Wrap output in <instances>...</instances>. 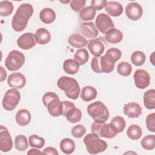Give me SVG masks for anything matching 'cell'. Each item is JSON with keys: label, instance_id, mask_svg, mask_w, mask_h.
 Masks as SVG:
<instances>
[{"label": "cell", "instance_id": "3", "mask_svg": "<svg viewBox=\"0 0 155 155\" xmlns=\"http://www.w3.org/2000/svg\"><path fill=\"white\" fill-rule=\"evenodd\" d=\"M42 102L51 116L58 117L62 114V104L56 93L53 92L45 93L42 97Z\"/></svg>", "mask_w": 155, "mask_h": 155}, {"label": "cell", "instance_id": "10", "mask_svg": "<svg viewBox=\"0 0 155 155\" xmlns=\"http://www.w3.org/2000/svg\"><path fill=\"white\" fill-rule=\"evenodd\" d=\"M13 147V141L7 128L1 125L0 129V150L2 152H8Z\"/></svg>", "mask_w": 155, "mask_h": 155}, {"label": "cell", "instance_id": "16", "mask_svg": "<svg viewBox=\"0 0 155 155\" xmlns=\"http://www.w3.org/2000/svg\"><path fill=\"white\" fill-rule=\"evenodd\" d=\"M124 113L129 118H137L142 114V108L138 103L130 102L124 105Z\"/></svg>", "mask_w": 155, "mask_h": 155}, {"label": "cell", "instance_id": "45", "mask_svg": "<svg viewBox=\"0 0 155 155\" xmlns=\"http://www.w3.org/2000/svg\"><path fill=\"white\" fill-rule=\"evenodd\" d=\"M107 53L111 54L116 60L117 61L122 56V52L121 51L116 48H111L107 50Z\"/></svg>", "mask_w": 155, "mask_h": 155}, {"label": "cell", "instance_id": "33", "mask_svg": "<svg viewBox=\"0 0 155 155\" xmlns=\"http://www.w3.org/2000/svg\"><path fill=\"white\" fill-rule=\"evenodd\" d=\"M15 147L19 151H24L28 147L27 137L22 134L18 135L15 139Z\"/></svg>", "mask_w": 155, "mask_h": 155}, {"label": "cell", "instance_id": "28", "mask_svg": "<svg viewBox=\"0 0 155 155\" xmlns=\"http://www.w3.org/2000/svg\"><path fill=\"white\" fill-rule=\"evenodd\" d=\"M60 148L64 153L70 154L75 150L74 142L70 138L63 139L60 142Z\"/></svg>", "mask_w": 155, "mask_h": 155}, {"label": "cell", "instance_id": "43", "mask_svg": "<svg viewBox=\"0 0 155 155\" xmlns=\"http://www.w3.org/2000/svg\"><path fill=\"white\" fill-rule=\"evenodd\" d=\"M107 1L105 0H93L91 1V5L97 11L102 10L105 7Z\"/></svg>", "mask_w": 155, "mask_h": 155}, {"label": "cell", "instance_id": "41", "mask_svg": "<svg viewBox=\"0 0 155 155\" xmlns=\"http://www.w3.org/2000/svg\"><path fill=\"white\" fill-rule=\"evenodd\" d=\"M147 128L150 131L155 132V113L149 114L146 118Z\"/></svg>", "mask_w": 155, "mask_h": 155}, {"label": "cell", "instance_id": "37", "mask_svg": "<svg viewBox=\"0 0 155 155\" xmlns=\"http://www.w3.org/2000/svg\"><path fill=\"white\" fill-rule=\"evenodd\" d=\"M117 71L121 76H128L132 71V67L130 63L123 61L117 65Z\"/></svg>", "mask_w": 155, "mask_h": 155}, {"label": "cell", "instance_id": "4", "mask_svg": "<svg viewBox=\"0 0 155 155\" xmlns=\"http://www.w3.org/2000/svg\"><path fill=\"white\" fill-rule=\"evenodd\" d=\"M84 142L87 151L91 154H96L104 151L108 145L107 142L99 138L95 133L88 134L84 138Z\"/></svg>", "mask_w": 155, "mask_h": 155}, {"label": "cell", "instance_id": "30", "mask_svg": "<svg viewBox=\"0 0 155 155\" xmlns=\"http://www.w3.org/2000/svg\"><path fill=\"white\" fill-rule=\"evenodd\" d=\"M89 59V54L85 48L78 50L74 55V60L79 65H82L87 63Z\"/></svg>", "mask_w": 155, "mask_h": 155}, {"label": "cell", "instance_id": "1", "mask_svg": "<svg viewBox=\"0 0 155 155\" xmlns=\"http://www.w3.org/2000/svg\"><path fill=\"white\" fill-rule=\"evenodd\" d=\"M33 13L32 5L28 3H24L18 8L12 21L13 29L17 32L23 31L27 25L29 19Z\"/></svg>", "mask_w": 155, "mask_h": 155}, {"label": "cell", "instance_id": "46", "mask_svg": "<svg viewBox=\"0 0 155 155\" xmlns=\"http://www.w3.org/2000/svg\"><path fill=\"white\" fill-rule=\"evenodd\" d=\"M62 115H63L64 116H65L66 113L70 109L73 107H75V105L73 102H71L70 101H65L62 102Z\"/></svg>", "mask_w": 155, "mask_h": 155}, {"label": "cell", "instance_id": "35", "mask_svg": "<svg viewBox=\"0 0 155 155\" xmlns=\"http://www.w3.org/2000/svg\"><path fill=\"white\" fill-rule=\"evenodd\" d=\"M13 10V5L8 1H2L0 2V15L2 16H8L10 15Z\"/></svg>", "mask_w": 155, "mask_h": 155}, {"label": "cell", "instance_id": "40", "mask_svg": "<svg viewBox=\"0 0 155 155\" xmlns=\"http://www.w3.org/2000/svg\"><path fill=\"white\" fill-rule=\"evenodd\" d=\"M71 134L75 138H81L86 133V128L82 124H79L74 126L71 129Z\"/></svg>", "mask_w": 155, "mask_h": 155}, {"label": "cell", "instance_id": "19", "mask_svg": "<svg viewBox=\"0 0 155 155\" xmlns=\"http://www.w3.org/2000/svg\"><path fill=\"white\" fill-rule=\"evenodd\" d=\"M105 8L109 15L114 17L120 16L124 10L122 5L116 1H108Z\"/></svg>", "mask_w": 155, "mask_h": 155}, {"label": "cell", "instance_id": "6", "mask_svg": "<svg viewBox=\"0 0 155 155\" xmlns=\"http://www.w3.org/2000/svg\"><path fill=\"white\" fill-rule=\"evenodd\" d=\"M25 62L24 54L18 50L11 51L5 61V65L10 71H16L21 68Z\"/></svg>", "mask_w": 155, "mask_h": 155}, {"label": "cell", "instance_id": "38", "mask_svg": "<svg viewBox=\"0 0 155 155\" xmlns=\"http://www.w3.org/2000/svg\"><path fill=\"white\" fill-rule=\"evenodd\" d=\"M28 141L29 145L31 147L37 148L39 149L42 148L45 144L44 139L36 134H32L30 136L28 137Z\"/></svg>", "mask_w": 155, "mask_h": 155}, {"label": "cell", "instance_id": "27", "mask_svg": "<svg viewBox=\"0 0 155 155\" xmlns=\"http://www.w3.org/2000/svg\"><path fill=\"white\" fill-rule=\"evenodd\" d=\"M64 71L69 74H75L79 70V65L73 59L65 60L63 63Z\"/></svg>", "mask_w": 155, "mask_h": 155}, {"label": "cell", "instance_id": "25", "mask_svg": "<svg viewBox=\"0 0 155 155\" xmlns=\"http://www.w3.org/2000/svg\"><path fill=\"white\" fill-rule=\"evenodd\" d=\"M97 90L91 86H85L82 88L81 92V97L85 102H89L97 97Z\"/></svg>", "mask_w": 155, "mask_h": 155}, {"label": "cell", "instance_id": "20", "mask_svg": "<svg viewBox=\"0 0 155 155\" xmlns=\"http://www.w3.org/2000/svg\"><path fill=\"white\" fill-rule=\"evenodd\" d=\"M105 40L113 44L119 43L123 39V34L117 28H112L110 30L105 36Z\"/></svg>", "mask_w": 155, "mask_h": 155}, {"label": "cell", "instance_id": "44", "mask_svg": "<svg viewBox=\"0 0 155 155\" xmlns=\"http://www.w3.org/2000/svg\"><path fill=\"white\" fill-rule=\"evenodd\" d=\"M99 57H94L93 58L91 61V67L93 71L96 73H101L102 71L99 68Z\"/></svg>", "mask_w": 155, "mask_h": 155}, {"label": "cell", "instance_id": "11", "mask_svg": "<svg viewBox=\"0 0 155 155\" xmlns=\"http://www.w3.org/2000/svg\"><path fill=\"white\" fill-rule=\"evenodd\" d=\"M35 34L32 33H25L22 35L17 39L18 47L23 50H29L33 47L36 44Z\"/></svg>", "mask_w": 155, "mask_h": 155}, {"label": "cell", "instance_id": "13", "mask_svg": "<svg viewBox=\"0 0 155 155\" xmlns=\"http://www.w3.org/2000/svg\"><path fill=\"white\" fill-rule=\"evenodd\" d=\"M143 13L142 6L137 2H130L125 7V14L132 21L139 19Z\"/></svg>", "mask_w": 155, "mask_h": 155}, {"label": "cell", "instance_id": "21", "mask_svg": "<svg viewBox=\"0 0 155 155\" xmlns=\"http://www.w3.org/2000/svg\"><path fill=\"white\" fill-rule=\"evenodd\" d=\"M16 123L20 126L28 125L31 120V114L27 109H21L18 111L15 117Z\"/></svg>", "mask_w": 155, "mask_h": 155}, {"label": "cell", "instance_id": "8", "mask_svg": "<svg viewBox=\"0 0 155 155\" xmlns=\"http://www.w3.org/2000/svg\"><path fill=\"white\" fill-rule=\"evenodd\" d=\"M96 26L103 34H106L110 30L114 28V24L110 17L105 13H99L95 21Z\"/></svg>", "mask_w": 155, "mask_h": 155}, {"label": "cell", "instance_id": "15", "mask_svg": "<svg viewBox=\"0 0 155 155\" xmlns=\"http://www.w3.org/2000/svg\"><path fill=\"white\" fill-rule=\"evenodd\" d=\"M8 85L16 89L22 88L26 84V79L25 76L19 72L12 73L7 79Z\"/></svg>", "mask_w": 155, "mask_h": 155}, {"label": "cell", "instance_id": "9", "mask_svg": "<svg viewBox=\"0 0 155 155\" xmlns=\"http://www.w3.org/2000/svg\"><path fill=\"white\" fill-rule=\"evenodd\" d=\"M133 78L136 87L139 89H145L150 84V76L147 71L143 69L136 70Z\"/></svg>", "mask_w": 155, "mask_h": 155}, {"label": "cell", "instance_id": "7", "mask_svg": "<svg viewBox=\"0 0 155 155\" xmlns=\"http://www.w3.org/2000/svg\"><path fill=\"white\" fill-rule=\"evenodd\" d=\"M21 99V94L19 91L15 88L8 90L2 99L3 108L7 111L13 110Z\"/></svg>", "mask_w": 155, "mask_h": 155}, {"label": "cell", "instance_id": "34", "mask_svg": "<svg viewBox=\"0 0 155 155\" xmlns=\"http://www.w3.org/2000/svg\"><path fill=\"white\" fill-rule=\"evenodd\" d=\"M146 60L145 53L141 51H136L133 52L131 56V61L133 64L136 66L142 65Z\"/></svg>", "mask_w": 155, "mask_h": 155}, {"label": "cell", "instance_id": "24", "mask_svg": "<svg viewBox=\"0 0 155 155\" xmlns=\"http://www.w3.org/2000/svg\"><path fill=\"white\" fill-rule=\"evenodd\" d=\"M37 43L40 45H45L48 43L51 39L50 33L44 28H38L35 33Z\"/></svg>", "mask_w": 155, "mask_h": 155}, {"label": "cell", "instance_id": "32", "mask_svg": "<svg viewBox=\"0 0 155 155\" xmlns=\"http://www.w3.org/2000/svg\"><path fill=\"white\" fill-rule=\"evenodd\" d=\"M96 15V10L91 5L87 6L80 12V18L82 21L93 20Z\"/></svg>", "mask_w": 155, "mask_h": 155}, {"label": "cell", "instance_id": "42", "mask_svg": "<svg viewBox=\"0 0 155 155\" xmlns=\"http://www.w3.org/2000/svg\"><path fill=\"white\" fill-rule=\"evenodd\" d=\"M86 1L73 0L70 1V7L75 12H81L84 8Z\"/></svg>", "mask_w": 155, "mask_h": 155}, {"label": "cell", "instance_id": "48", "mask_svg": "<svg viewBox=\"0 0 155 155\" xmlns=\"http://www.w3.org/2000/svg\"><path fill=\"white\" fill-rule=\"evenodd\" d=\"M1 68V78H0V82L4 81L5 78H7V72L3 68L2 66L0 67Z\"/></svg>", "mask_w": 155, "mask_h": 155}, {"label": "cell", "instance_id": "47", "mask_svg": "<svg viewBox=\"0 0 155 155\" xmlns=\"http://www.w3.org/2000/svg\"><path fill=\"white\" fill-rule=\"evenodd\" d=\"M44 154H52V155H58V152L57 150L51 147H48L45 148L43 151H42Z\"/></svg>", "mask_w": 155, "mask_h": 155}, {"label": "cell", "instance_id": "49", "mask_svg": "<svg viewBox=\"0 0 155 155\" xmlns=\"http://www.w3.org/2000/svg\"><path fill=\"white\" fill-rule=\"evenodd\" d=\"M27 154L28 155H30V154H32V155L33 154H43V153L37 149L31 148L27 152Z\"/></svg>", "mask_w": 155, "mask_h": 155}, {"label": "cell", "instance_id": "5", "mask_svg": "<svg viewBox=\"0 0 155 155\" xmlns=\"http://www.w3.org/2000/svg\"><path fill=\"white\" fill-rule=\"evenodd\" d=\"M87 110L88 114L95 122L105 123L109 118L108 110L105 104L101 101H96L89 104Z\"/></svg>", "mask_w": 155, "mask_h": 155}, {"label": "cell", "instance_id": "12", "mask_svg": "<svg viewBox=\"0 0 155 155\" xmlns=\"http://www.w3.org/2000/svg\"><path fill=\"white\" fill-rule=\"evenodd\" d=\"M116 60L109 53H107L99 57V65L102 73H111L114 68V64Z\"/></svg>", "mask_w": 155, "mask_h": 155}, {"label": "cell", "instance_id": "18", "mask_svg": "<svg viewBox=\"0 0 155 155\" xmlns=\"http://www.w3.org/2000/svg\"><path fill=\"white\" fill-rule=\"evenodd\" d=\"M117 131L116 128L110 123L103 124L99 128L97 136L99 137L107 139H111L117 134Z\"/></svg>", "mask_w": 155, "mask_h": 155}, {"label": "cell", "instance_id": "36", "mask_svg": "<svg viewBox=\"0 0 155 155\" xmlns=\"http://www.w3.org/2000/svg\"><path fill=\"white\" fill-rule=\"evenodd\" d=\"M142 147L146 150H153L155 147V136L147 135L141 140Z\"/></svg>", "mask_w": 155, "mask_h": 155}, {"label": "cell", "instance_id": "2", "mask_svg": "<svg viewBox=\"0 0 155 155\" xmlns=\"http://www.w3.org/2000/svg\"><path fill=\"white\" fill-rule=\"evenodd\" d=\"M58 87L65 92L70 99L76 100L80 93V87L78 82L74 78L68 76H61L58 81Z\"/></svg>", "mask_w": 155, "mask_h": 155}, {"label": "cell", "instance_id": "29", "mask_svg": "<svg viewBox=\"0 0 155 155\" xmlns=\"http://www.w3.org/2000/svg\"><path fill=\"white\" fill-rule=\"evenodd\" d=\"M65 116L68 122L74 124L81 120L82 112L79 108L73 107L67 111Z\"/></svg>", "mask_w": 155, "mask_h": 155}, {"label": "cell", "instance_id": "31", "mask_svg": "<svg viewBox=\"0 0 155 155\" xmlns=\"http://www.w3.org/2000/svg\"><path fill=\"white\" fill-rule=\"evenodd\" d=\"M142 134V128L137 125H131L127 131V136L132 140H138Z\"/></svg>", "mask_w": 155, "mask_h": 155}, {"label": "cell", "instance_id": "39", "mask_svg": "<svg viewBox=\"0 0 155 155\" xmlns=\"http://www.w3.org/2000/svg\"><path fill=\"white\" fill-rule=\"evenodd\" d=\"M110 124H112L116 128L118 133L123 131L126 125L125 119L122 117L119 116L114 117L111 120Z\"/></svg>", "mask_w": 155, "mask_h": 155}, {"label": "cell", "instance_id": "23", "mask_svg": "<svg viewBox=\"0 0 155 155\" xmlns=\"http://www.w3.org/2000/svg\"><path fill=\"white\" fill-rule=\"evenodd\" d=\"M41 21L46 24H50L53 22L56 19V13L51 8H43L39 13Z\"/></svg>", "mask_w": 155, "mask_h": 155}, {"label": "cell", "instance_id": "22", "mask_svg": "<svg viewBox=\"0 0 155 155\" xmlns=\"http://www.w3.org/2000/svg\"><path fill=\"white\" fill-rule=\"evenodd\" d=\"M68 43L73 47L81 48L87 46L88 41L82 35L73 34L69 37Z\"/></svg>", "mask_w": 155, "mask_h": 155}, {"label": "cell", "instance_id": "26", "mask_svg": "<svg viewBox=\"0 0 155 155\" xmlns=\"http://www.w3.org/2000/svg\"><path fill=\"white\" fill-rule=\"evenodd\" d=\"M143 104L149 110L155 108V90L150 89L145 92L143 94Z\"/></svg>", "mask_w": 155, "mask_h": 155}, {"label": "cell", "instance_id": "17", "mask_svg": "<svg viewBox=\"0 0 155 155\" xmlns=\"http://www.w3.org/2000/svg\"><path fill=\"white\" fill-rule=\"evenodd\" d=\"M81 33L87 38L93 39L97 36L99 31L93 22H82L80 25Z\"/></svg>", "mask_w": 155, "mask_h": 155}, {"label": "cell", "instance_id": "14", "mask_svg": "<svg viewBox=\"0 0 155 155\" xmlns=\"http://www.w3.org/2000/svg\"><path fill=\"white\" fill-rule=\"evenodd\" d=\"M105 41L102 38L90 39L88 43V48L95 57L101 56L105 50Z\"/></svg>", "mask_w": 155, "mask_h": 155}]
</instances>
